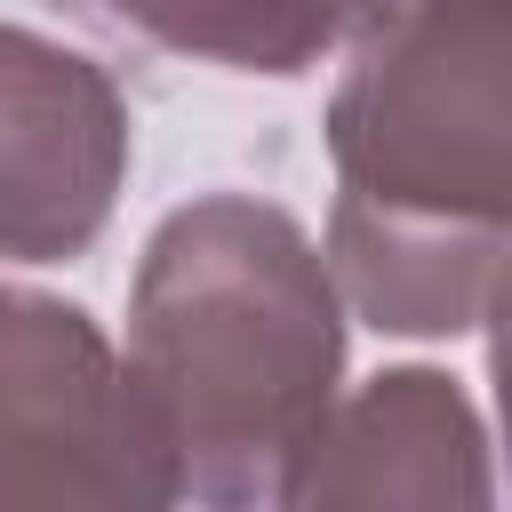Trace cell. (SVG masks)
I'll list each match as a JSON object with an SVG mask.
<instances>
[{
    "label": "cell",
    "instance_id": "6da1fadb",
    "mask_svg": "<svg viewBox=\"0 0 512 512\" xmlns=\"http://www.w3.org/2000/svg\"><path fill=\"white\" fill-rule=\"evenodd\" d=\"M336 312L296 224L208 200L152 240L128 400L168 496L296 504L328 432Z\"/></svg>",
    "mask_w": 512,
    "mask_h": 512
},
{
    "label": "cell",
    "instance_id": "7a4b0ae2",
    "mask_svg": "<svg viewBox=\"0 0 512 512\" xmlns=\"http://www.w3.org/2000/svg\"><path fill=\"white\" fill-rule=\"evenodd\" d=\"M0 496H168L96 328L32 296H0Z\"/></svg>",
    "mask_w": 512,
    "mask_h": 512
},
{
    "label": "cell",
    "instance_id": "3957f363",
    "mask_svg": "<svg viewBox=\"0 0 512 512\" xmlns=\"http://www.w3.org/2000/svg\"><path fill=\"white\" fill-rule=\"evenodd\" d=\"M152 40L240 64V72H296L352 24H368L384 0H112Z\"/></svg>",
    "mask_w": 512,
    "mask_h": 512
}]
</instances>
